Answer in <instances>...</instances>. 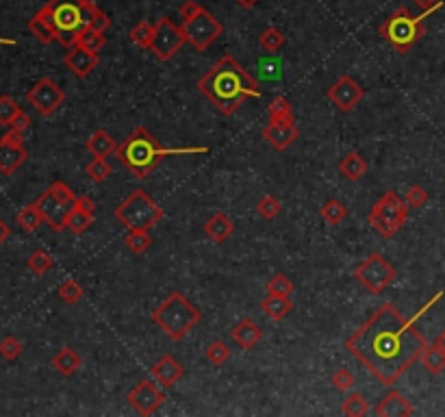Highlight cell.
<instances>
[{"label": "cell", "mask_w": 445, "mask_h": 417, "mask_svg": "<svg viewBox=\"0 0 445 417\" xmlns=\"http://www.w3.org/2000/svg\"><path fill=\"white\" fill-rule=\"evenodd\" d=\"M443 291H439L426 307L419 309L415 318H402L393 304H382L361 329H356L348 339L346 348L356 361L363 363L382 385H395L411 369L413 363L419 361L428 341L417 331L415 322L419 316L433 307Z\"/></svg>", "instance_id": "6da1fadb"}, {"label": "cell", "mask_w": 445, "mask_h": 417, "mask_svg": "<svg viewBox=\"0 0 445 417\" xmlns=\"http://www.w3.org/2000/svg\"><path fill=\"white\" fill-rule=\"evenodd\" d=\"M200 94L206 96L213 107L224 113L233 115L248 98H259V83L252 74L241 68V64L235 61V57L224 55L221 59L206 70L198 81Z\"/></svg>", "instance_id": "7a4b0ae2"}, {"label": "cell", "mask_w": 445, "mask_h": 417, "mask_svg": "<svg viewBox=\"0 0 445 417\" xmlns=\"http://www.w3.org/2000/svg\"><path fill=\"white\" fill-rule=\"evenodd\" d=\"M189 153H209V148H163L161 142L152 135L150 130L137 126L130 135L117 146V159L122 161V166L132 172L137 178H148L161 159H166L170 155H189Z\"/></svg>", "instance_id": "3957f363"}, {"label": "cell", "mask_w": 445, "mask_h": 417, "mask_svg": "<svg viewBox=\"0 0 445 417\" xmlns=\"http://www.w3.org/2000/svg\"><path fill=\"white\" fill-rule=\"evenodd\" d=\"M39 11L52 24L57 41L66 48H72L79 35L92 28L100 9L94 0H48Z\"/></svg>", "instance_id": "277c9868"}, {"label": "cell", "mask_w": 445, "mask_h": 417, "mask_svg": "<svg viewBox=\"0 0 445 417\" xmlns=\"http://www.w3.org/2000/svg\"><path fill=\"white\" fill-rule=\"evenodd\" d=\"M200 311L181 291H172L152 313V322L172 341L185 339L200 324Z\"/></svg>", "instance_id": "5b68a950"}, {"label": "cell", "mask_w": 445, "mask_h": 417, "mask_svg": "<svg viewBox=\"0 0 445 417\" xmlns=\"http://www.w3.org/2000/svg\"><path fill=\"white\" fill-rule=\"evenodd\" d=\"M113 215L128 231H150L163 220V208L144 189H135L115 206Z\"/></svg>", "instance_id": "8992f818"}, {"label": "cell", "mask_w": 445, "mask_h": 417, "mask_svg": "<svg viewBox=\"0 0 445 417\" xmlns=\"http://www.w3.org/2000/svg\"><path fill=\"white\" fill-rule=\"evenodd\" d=\"M428 13L413 16L406 7H399L391 18H387L380 24V35L387 39L397 52H408L419 37L426 33L424 20Z\"/></svg>", "instance_id": "52a82bcc"}, {"label": "cell", "mask_w": 445, "mask_h": 417, "mask_svg": "<svg viewBox=\"0 0 445 417\" xmlns=\"http://www.w3.org/2000/svg\"><path fill=\"white\" fill-rule=\"evenodd\" d=\"M77 193H74L66 183L55 181L41 196L35 200V206L39 208V213L43 222L52 229V231H63L68 226V217L72 213L74 204H77Z\"/></svg>", "instance_id": "ba28073f"}, {"label": "cell", "mask_w": 445, "mask_h": 417, "mask_svg": "<svg viewBox=\"0 0 445 417\" xmlns=\"http://www.w3.org/2000/svg\"><path fill=\"white\" fill-rule=\"evenodd\" d=\"M406 220H408V204L395 191L384 193L372 206V211H369V224H372V229L380 237H387V240H391L393 235L399 233V229L406 224Z\"/></svg>", "instance_id": "9c48e42d"}, {"label": "cell", "mask_w": 445, "mask_h": 417, "mask_svg": "<svg viewBox=\"0 0 445 417\" xmlns=\"http://www.w3.org/2000/svg\"><path fill=\"white\" fill-rule=\"evenodd\" d=\"M354 278L359 280V285L363 289L378 295L395 280V267L389 263V259H384L378 252H372L354 270Z\"/></svg>", "instance_id": "30bf717a"}, {"label": "cell", "mask_w": 445, "mask_h": 417, "mask_svg": "<svg viewBox=\"0 0 445 417\" xmlns=\"http://www.w3.org/2000/svg\"><path fill=\"white\" fill-rule=\"evenodd\" d=\"M183 33L185 39L194 46L198 52H204L206 48H211L217 41V37L224 33V26L219 24V20L213 16L211 11L202 9L194 20L183 22Z\"/></svg>", "instance_id": "8fae6325"}, {"label": "cell", "mask_w": 445, "mask_h": 417, "mask_svg": "<svg viewBox=\"0 0 445 417\" xmlns=\"http://www.w3.org/2000/svg\"><path fill=\"white\" fill-rule=\"evenodd\" d=\"M185 33L181 26H176L170 18H161L155 24V37L150 52L159 59V61H170V59L183 48L185 43Z\"/></svg>", "instance_id": "7c38bea8"}, {"label": "cell", "mask_w": 445, "mask_h": 417, "mask_svg": "<svg viewBox=\"0 0 445 417\" xmlns=\"http://www.w3.org/2000/svg\"><path fill=\"white\" fill-rule=\"evenodd\" d=\"M26 100L31 102V107H33L41 117H50V115L63 104L66 94H63V89L59 87L52 79L43 77V79H39L31 89H28Z\"/></svg>", "instance_id": "4fadbf2b"}, {"label": "cell", "mask_w": 445, "mask_h": 417, "mask_svg": "<svg viewBox=\"0 0 445 417\" xmlns=\"http://www.w3.org/2000/svg\"><path fill=\"white\" fill-rule=\"evenodd\" d=\"M126 402L130 405L132 411H137L139 415H152L163 402H166V394L159 389V382L152 380H139L126 396Z\"/></svg>", "instance_id": "5bb4252c"}, {"label": "cell", "mask_w": 445, "mask_h": 417, "mask_svg": "<svg viewBox=\"0 0 445 417\" xmlns=\"http://www.w3.org/2000/svg\"><path fill=\"white\" fill-rule=\"evenodd\" d=\"M22 135L24 133L9 128L7 135L0 139V172L7 176L16 174L24 166V161L28 159Z\"/></svg>", "instance_id": "9a60e30c"}, {"label": "cell", "mask_w": 445, "mask_h": 417, "mask_svg": "<svg viewBox=\"0 0 445 417\" xmlns=\"http://www.w3.org/2000/svg\"><path fill=\"white\" fill-rule=\"evenodd\" d=\"M326 96H328L330 102H335V107H339L344 113H350L356 104L363 100L365 92L352 77H339L328 89H326Z\"/></svg>", "instance_id": "2e32d148"}, {"label": "cell", "mask_w": 445, "mask_h": 417, "mask_svg": "<svg viewBox=\"0 0 445 417\" xmlns=\"http://www.w3.org/2000/svg\"><path fill=\"white\" fill-rule=\"evenodd\" d=\"M96 220V202L89 196H79L77 204H74L72 213L68 217V231L74 235H83Z\"/></svg>", "instance_id": "e0dca14e"}, {"label": "cell", "mask_w": 445, "mask_h": 417, "mask_svg": "<svg viewBox=\"0 0 445 417\" xmlns=\"http://www.w3.org/2000/svg\"><path fill=\"white\" fill-rule=\"evenodd\" d=\"M185 367L181 365V361L174 359L172 354H163L161 359L150 367V376L161 385V387H174L178 380L183 378Z\"/></svg>", "instance_id": "ac0fdd59"}, {"label": "cell", "mask_w": 445, "mask_h": 417, "mask_svg": "<svg viewBox=\"0 0 445 417\" xmlns=\"http://www.w3.org/2000/svg\"><path fill=\"white\" fill-rule=\"evenodd\" d=\"M63 64L68 66L70 72L77 74L79 79H85L87 74L98 66V52H92L77 43V46H72L68 50V55L63 57Z\"/></svg>", "instance_id": "d6986e66"}, {"label": "cell", "mask_w": 445, "mask_h": 417, "mask_svg": "<svg viewBox=\"0 0 445 417\" xmlns=\"http://www.w3.org/2000/svg\"><path fill=\"white\" fill-rule=\"evenodd\" d=\"M298 137H300V133H298V128H295V124H274V122H270L263 128V139L278 153L287 151V148Z\"/></svg>", "instance_id": "ffe728a7"}, {"label": "cell", "mask_w": 445, "mask_h": 417, "mask_svg": "<svg viewBox=\"0 0 445 417\" xmlns=\"http://www.w3.org/2000/svg\"><path fill=\"white\" fill-rule=\"evenodd\" d=\"M230 339L239 348L250 350V348H255L259 341L263 339V331H261V326L257 322H252L250 318H244V320H239V322L233 326Z\"/></svg>", "instance_id": "44dd1931"}, {"label": "cell", "mask_w": 445, "mask_h": 417, "mask_svg": "<svg viewBox=\"0 0 445 417\" xmlns=\"http://www.w3.org/2000/svg\"><path fill=\"white\" fill-rule=\"evenodd\" d=\"M233 233H235V222L221 211H215L204 222V235L215 244H224L226 240H230Z\"/></svg>", "instance_id": "7402d4cb"}, {"label": "cell", "mask_w": 445, "mask_h": 417, "mask_svg": "<svg viewBox=\"0 0 445 417\" xmlns=\"http://www.w3.org/2000/svg\"><path fill=\"white\" fill-rule=\"evenodd\" d=\"M374 413L380 415V417H402V415H413V407L402 394L389 391L378 402V407L374 409Z\"/></svg>", "instance_id": "603a6c76"}, {"label": "cell", "mask_w": 445, "mask_h": 417, "mask_svg": "<svg viewBox=\"0 0 445 417\" xmlns=\"http://www.w3.org/2000/svg\"><path fill=\"white\" fill-rule=\"evenodd\" d=\"M367 159L363 155H359L356 151L346 153V157L339 161V174L348 178V181H359V178L365 176L367 172Z\"/></svg>", "instance_id": "cb8c5ba5"}, {"label": "cell", "mask_w": 445, "mask_h": 417, "mask_svg": "<svg viewBox=\"0 0 445 417\" xmlns=\"http://www.w3.org/2000/svg\"><path fill=\"white\" fill-rule=\"evenodd\" d=\"M83 365V359H81V354L74 350V348H61L55 356H52V367L59 371L61 376H72V374H77V371L81 369Z\"/></svg>", "instance_id": "d4e9b609"}, {"label": "cell", "mask_w": 445, "mask_h": 417, "mask_svg": "<svg viewBox=\"0 0 445 417\" xmlns=\"http://www.w3.org/2000/svg\"><path fill=\"white\" fill-rule=\"evenodd\" d=\"M261 309H263V313L270 320H274V322H283L289 313H291V309H293V304H291V300L289 298H283V295H270L267 293V298H263V302H261Z\"/></svg>", "instance_id": "484cf974"}, {"label": "cell", "mask_w": 445, "mask_h": 417, "mask_svg": "<svg viewBox=\"0 0 445 417\" xmlns=\"http://www.w3.org/2000/svg\"><path fill=\"white\" fill-rule=\"evenodd\" d=\"M85 148L94 157H109L111 153L117 151V144H115V139L109 135L105 128H98V130H94V135L87 139Z\"/></svg>", "instance_id": "4316f807"}, {"label": "cell", "mask_w": 445, "mask_h": 417, "mask_svg": "<svg viewBox=\"0 0 445 417\" xmlns=\"http://www.w3.org/2000/svg\"><path fill=\"white\" fill-rule=\"evenodd\" d=\"M257 74H259V81H267V83L283 81V77H285L283 61H280L278 57H265L257 64Z\"/></svg>", "instance_id": "83f0119b"}, {"label": "cell", "mask_w": 445, "mask_h": 417, "mask_svg": "<svg viewBox=\"0 0 445 417\" xmlns=\"http://www.w3.org/2000/svg\"><path fill=\"white\" fill-rule=\"evenodd\" d=\"M28 31H31L41 43H52L57 41V33H55V28L52 24L48 22V18L43 16L41 11H37L35 16L28 20Z\"/></svg>", "instance_id": "f1b7e54d"}, {"label": "cell", "mask_w": 445, "mask_h": 417, "mask_svg": "<svg viewBox=\"0 0 445 417\" xmlns=\"http://www.w3.org/2000/svg\"><path fill=\"white\" fill-rule=\"evenodd\" d=\"M419 361L426 367L428 374L437 376V374H441V371L445 369V352L441 348H437L435 344L433 346H426V350L419 356Z\"/></svg>", "instance_id": "f546056e"}, {"label": "cell", "mask_w": 445, "mask_h": 417, "mask_svg": "<svg viewBox=\"0 0 445 417\" xmlns=\"http://www.w3.org/2000/svg\"><path fill=\"white\" fill-rule=\"evenodd\" d=\"M270 122L274 124H295L291 102L283 96H278L270 104Z\"/></svg>", "instance_id": "4dcf8cb0"}, {"label": "cell", "mask_w": 445, "mask_h": 417, "mask_svg": "<svg viewBox=\"0 0 445 417\" xmlns=\"http://www.w3.org/2000/svg\"><path fill=\"white\" fill-rule=\"evenodd\" d=\"M322 217H324V222L326 224H330V226H337V224H341V222L346 220V215H348V208L341 204L337 198H330V200H326L324 204H322Z\"/></svg>", "instance_id": "1f68e13d"}, {"label": "cell", "mask_w": 445, "mask_h": 417, "mask_svg": "<svg viewBox=\"0 0 445 417\" xmlns=\"http://www.w3.org/2000/svg\"><path fill=\"white\" fill-rule=\"evenodd\" d=\"M26 265H28V270H31L33 274L43 276V274H48V272L52 270L55 259H52L43 248H37V250H33V255L28 257Z\"/></svg>", "instance_id": "d6a6232c"}, {"label": "cell", "mask_w": 445, "mask_h": 417, "mask_svg": "<svg viewBox=\"0 0 445 417\" xmlns=\"http://www.w3.org/2000/svg\"><path fill=\"white\" fill-rule=\"evenodd\" d=\"M16 222H18V226L24 229L26 233H33V231L39 229V224L43 222V217H41L39 208H37L35 202H33V204H26V206L22 208V211L16 215Z\"/></svg>", "instance_id": "836d02e7"}, {"label": "cell", "mask_w": 445, "mask_h": 417, "mask_svg": "<svg viewBox=\"0 0 445 417\" xmlns=\"http://www.w3.org/2000/svg\"><path fill=\"white\" fill-rule=\"evenodd\" d=\"M285 35H283V31H278L276 26H270V28H265V31L261 33V37H259V43H261V48L265 50V52H278L280 48L285 46Z\"/></svg>", "instance_id": "e575fe53"}, {"label": "cell", "mask_w": 445, "mask_h": 417, "mask_svg": "<svg viewBox=\"0 0 445 417\" xmlns=\"http://www.w3.org/2000/svg\"><path fill=\"white\" fill-rule=\"evenodd\" d=\"M124 244L128 246V250L132 255H144V252L152 246V240L148 231H128L124 237Z\"/></svg>", "instance_id": "d590c367"}, {"label": "cell", "mask_w": 445, "mask_h": 417, "mask_svg": "<svg viewBox=\"0 0 445 417\" xmlns=\"http://www.w3.org/2000/svg\"><path fill=\"white\" fill-rule=\"evenodd\" d=\"M152 37H155V24L150 22H139L137 26H132V31H130V39L132 43H137L139 48H146V50H150L152 46Z\"/></svg>", "instance_id": "8d00e7d4"}, {"label": "cell", "mask_w": 445, "mask_h": 417, "mask_svg": "<svg viewBox=\"0 0 445 417\" xmlns=\"http://www.w3.org/2000/svg\"><path fill=\"white\" fill-rule=\"evenodd\" d=\"M79 46L87 48V50H92V52H100L102 48H105V43H107V37L102 31H94V28H87V31H83L77 39ZM74 43V46H77Z\"/></svg>", "instance_id": "74e56055"}, {"label": "cell", "mask_w": 445, "mask_h": 417, "mask_svg": "<svg viewBox=\"0 0 445 417\" xmlns=\"http://www.w3.org/2000/svg\"><path fill=\"white\" fill-rule=\"evenodd\" d=\"M341 411H344L346 415H350V417H363V415L369 413V402L365 400L363 394H350V396H346Z\"/></svg>", "instance_id": "f35d334b"}, {"label": "cell", "mask_w": 445, "mask_h": 417, "mask_svg": "<svg viewBox=\"0 0 445 417\" xmlns=\"http://www.w3.org/2000/svg\"><path fill=\"white\" fill-rule=\"evenodd\" d=\"M267 293L270 295H283V298H291L293 293V282L287 274H274L265 285Z\"/></svg>", "instance_id": "ab89813d"}, {"label": "cell", "mask_w": 445, "mask_h": 417, "mask_svg": "<svg viewBox=\"0 0 445 417\" xmlns=\"http://www.w3.org/2000/svg\"><path fill=\"white\" fill-rule=\"evenodd\" d=\"M111 166H109V161L107 157H96L94 161H89L87 163V176L92 178L94 183H102V181H107V178L111 176Z\"/></svg>", "instance_id": "60d3db41"}, {"label": "cell", "mask_w": 445, "mask_h": 417, "mask_svg": "<svg viewBox=\"0 0 445 417\" xmlns=\"http://www.w3.org/2000/svg\"><path fill=\"white\" fill-rule=\"evenodd\" d=\"M204 356H206V361H211L213 365H224L230 359V348L224 344V341L215 339V341H211L209 346H206Z\"/></svg>", "instance_id": "b9f144b4"}, {"label": "cell", "mask_w": 445, "mask_h": 417, "mask_svg": "<svg viewBox=\"0 0 445 417\" xmlns=\"http://www.w3.org/2000/svg\"><path fill=\"white\" fill-rule=\"evenodd\" d=\"M57 293H59V298H61L66 304H77V302H81V298H83L81 285H79L77 280H72V278L63 280L61 285H59Z\"/></svg>", "instance_id": "7bdbcfd3"}, {"label": "cell", "mask_w": 445, "mask_h": 417, "mask_svg": "<svg viewBox=\"0 0 445 417\" xmlns=\"http://www.w3.org/2000/svg\"><path fill=\"white\" fill-rule=\"evenodd\" d=\"M20 104L13 100L11 96H0V124L9 126L13 120H16V115L20 113Z\"/></svg>", "instance_id": "ee69618b"}, {"label": "cell", "mask_w": 445, "mask_h": 417, "mask_svg": "<svg viewBox=\"0 0 445 417\" xmlns=\"http://www.w3.org/2000/svg\"><path fill=\"white\" fill-rule=\"evenodd\" d=\"M24 346H22V341L18 337H13V335H7L3 341H0V356L7 361H16L18 356L22 354Z\"/></svg>", "instance_id": "f6af8a7d"}, {"label": "cell", "mask_w": 445, "mask_h": 417, "mask_svg": "<svg viewBox=\"0 0 445 417\" xmlns=\"http://www.w3.org/2000/svg\"><path fill=\"white\" fill-rule=\"evenodd\" d=\"M257 211L263 220H274L280 213V202L274 196H270V193H265V196L257 202Z\"/></svg>", "instance_id": "bcb514c9"}, {"label": "cell", "mask_w": 445, "mask_h": 417, "mask_svg": "<svg viewBox=\"0 0 445 417\" xmlns=\"http://www.w3.org/2000/svg\"><path fill=\"white\" fill-rule=\"evenodd\" d=\"M330 382L335 385V389L348 391V389H352V387H354V374H352L348 367H339L335 374H333Z\"/></svg>", "instance_id": "7dc6e473"}, {"label": "cell", "mask_w": 445, "mask_h": 417, "mask_svg": "<svg viewBox=\"0 0 445 417\" xmlns=\"http://www.w3.org/2000/svg\"><path fill=\"white\" fill-rule=\"evenodd\" d=\"M404 200H406L408 208H422L428 202V191L422 185H413V187H408Z\"/></svg>", "instance_id": "c3c4849f"}, {"label": "cell", "mask_w": 445, "mask_h": 417, "mask_svg": "<svg viewBox=\"0 0 445 417\" xmlns=\"http://www.w3.org/2000/svg\"><path fill=\"white\" fill-rule=\"evenodd\" d=\"M202 9H204V7L198 5L196 0H185V3L181 5V9H178V13H181L183 22H187V20H194Z\"/></svg>", "instance_id": "681fc988"}, {"label": "cell", "mask_w": 445, "mask_h": 417, "mask_svg": "<svg viewBox=\"0 0 445 417\" xmlns=\"http://www.w3.org/2000/svg\"><path fill=\"white\" fill-rule=\"evenodd\" d=\"M413 3L422 9V13H428V16L430 13H435L437 9H441V5H443L441 0H413Z\"/></svg>", "instance_id": "f907efd6"}, {"label": "cell", "mask_w": 445, "mask_h": 417, "mask_svg": "<svg viewBox=\"0 0 445 417\" xmlns=\"http://www.w3.org/2000/svg\"><path fill=\"white\" fill-rule=\"evenodd\" d=\"M28 126H31V117H28L24 111H20V113L16 115V120H13V122L9 124V128H13V130H20V133H24Z\"/></svg>", "instance_id": "816d5d0a"}, {"label": "cell", "mask_w": 445, "mask_h": 417, "mask_svg": "<svg viewBox=\"0 0 445 417\" xmlns=\"http://www.w3.org/2000/svg\"><path fill=\"white\" fill-rule=\"evenodd\" d=\"M9 235H11V229H9V226L5 224V222H3V220H0V246H3V244H5V242L9 240Z\"/></svg>", "instance_id": "f5cc1de1"}, {"label": "cell", "mask_w": 445, "mask_h": 417, "mask_svg": "<svg viewBox=\"0 0 445 417\" xmlns=\"http://www.w3.org/2000/svg\"><path fill=\"white\" fill-rule=\"evenodd\" d=\"M435 346H437V348H441V350L445 352V331H441V333H439V337L435 339Z\"/></svg>", "instance_id": "db71d44e"}, {"label": "cell", "mask_w": 445, "mask_h": 417, "mask_svg": "<svg viewBox=\"0 0 445 417\" xmlns=\"http://www.w3.org/2000/svg\"><path fill=\"white\" fill-rule=\"evenodd\" d=\"M257 3H259V0H237V5L244 7V9H252Z\"/></svg>", "instance_id": "11a10c76"}]
</instances>
